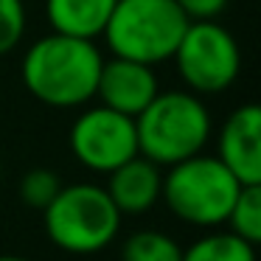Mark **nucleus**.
<instances>
[{
	"label": "nucleus",
	"instance_id": "obj_10",
	"mask_svg": "<svg viewBox=\"0 0 261 261\" xmlns=\"http://www.w3.org/2000/svg\"><path fill=\"white\" fill-rule=\"evenodd\" d=\"M104 191L110 194L113 205L118 208L121 216H138L152 211L160 202L163 191V169L154 166L152 160L135 154L124 166L113 169L107 174Z\"/></svg>",
	"mask_w": 261,
	"mask_h": 261
},
{
	"label": "nucleus",
	"instance_id": "obj_18",
	"mask_svg": "<svg viewBox=\"0 0 261 261\" xmlns=\"http://www.w3.org/2000/svg\"><path fill=\"white\" fill-rule=\"evenodd\" d=\"M0 261H29V258H23V255H0Z\"/></svg>",
	"mask_w": 261,
	"mask_h": 261
},
{
	"label": "nucleus",
	"instance_id": "obj_6",
	"mask_svg": "<svg viewBox=\"0 0 261 261\" xmlns=\"http://www.w3.org/2000/svg\"><path fill=\"white\" fill-rule=\"evenodd\" d=\"M171 62L194 96H216L239 79L242 48L225 25L216 20H199L188 23Z\"/></svg>",
	"mask_w": 261,
	"mask_h": 261
},
{
	"label": "nucleus",
	"instance_id": "obj_11",
	"mask_svg": "<svg viewBox=\"0 0 261 261\" xmlns=\"http://www.w3.org/2000/svg\"><path fill=\"white\" fill-rule=\"evenodd\" d=\"M115 0H45V20L51 31L82 40H98Z\"/></svg>",
	"mask_w": 261,
	"mask_h": 261
},
{
	"label": "nucleus",
	"instance_id": "obj_13",
	"mask_svg": "<svg viewBox=\"0 0 261 261\" xmlns=\"http://www.w3.org/2000/svg\"><path fill=\"white\" fill-rule=\"evenodd\" d=\"M121 261H182V247L163 230H135L121 247Z\"/></svg>",
	"mask_w": 261,
	"mask_h": 261
},
{
	"label": "nucleus",
	"instance_id": "obj_2",
	"mask_svg": "<svg viewBox=\"0 0 261 261\" xmlns=\"http://www.w3.org/2000/svg\"><path fill=\"white\" fill-rule=\"evenodd\" d=\"M138 154L160 169L188 160L208 146L214 121L202 96L191 90H160L141 115H135Z\"/></svg>",
	"mask_w": 261,
	"mask_h": 261
},
{
	"label": "nucleus",
	"instance_id": "obj_5",
	"mask_svg": "<svg viewBox=\"0 0 261 261\" xmlns=\"http://www.w3.org/2000/svg\"><path fill=\"white\" fill-rule=\"evenodd\" d=\"M242 182L216 160V154H194L169 166L160 199L180 222L194 227H219L227 222Z\"/></svg>",
	"mask_w": 261,
	"mask_h": 261
},
{
	"label": "nucleus",
	"instance_id": "obj_7",
	"mask_svg": "<svg viewBox=\"0 0 261 261\" xmlns=\"http://www.w3.org/2000/svg\"><path fill=\"white\" fill-rule=\"evenodd\" d=\"M70 154L85 169L96 174H110L138 154L135 118L121 115L110 107H87L76 115L68 135Z\"/></svg>",
	"mask_w": 261,
	"mask_h": 261
},
{
	"label": "nucleus",
	"instance_id": "obj_3",
	"mask_svg": "<svg viewBox=\"0 0 261 261\" xmlns=\"http://www.w3.org/2000/svg\"><path fill=\"white\" fill-rule=\"evenodd\" d=\"M188 17L174 0H115L101 37L113 57L141 65H163L174 57Z\"/></svg>",
	"mask_w": 261,
	"mask_h": 261
},
{
	"label": "nucleus",
	"instance_id": "obj_15",
	"mask_svg": "<svg viewBox=\"0 0 261 261\" xmlns=\"http://www.w3.org/2000/svg\"><path fill=\"white\" fill-rule=\"evenodd\" d=\"M62 180L57 171L51 169H31L20 180V199L34 211H45L51 205V199L59 194Z\"/></svg>",
	"mask_w": 261,
	"mask_h": 261
},
{
	"label": "nucleus",
	"instance_id": "obj_4",
	"mask_svg": "<svg viewBox=\"0 0 261 261\" xmlns=\"http://www.w3.org/2000/svg\"><path fill=\"white\" fill-rule=\"evenodd\" d=\"M121 219L124 216L110 194L96 182L62 186L42 211V225L51 244L73 255H90L110 247L121 230Z\"/></svg>",
	"mask_w": 261,
	"mask_h": 261
},
{
	"label": "nucleus",
	"instance_id": "obj_19",
	"mask_svg": "<svg viewBox=\"0 0 261 261\" xmlns=\"http://www.w3.org/2000/svg\"><path fill=\"white\" fill-rule=\"evenodd\" d=\"M0 180H3V163H0Z\"/></svg>",
	"mask_w": 261,
	"mask_h": 261
},
{
	"label": "nucleus",
	"instance_id": "obj_16",
	"mask_svg": "<svg viewBox=\"0 0 261 261\" xmlns=\"http://www.w3.org/2000/svg\"><path fill=\"white\" fill-rule=\"evenodd\" d=\"M29 29V12L23 0H0V57L12 54Z\"/></svg>",
	"mask_w": 261,
	"mask_h": 261
},
{
	"label": "nucleus",
	"instance_id": "obj_12",
	"mask_svg": "<svg viewBox=\"0 0 261 261\" xmlns=\"http://www.w3.org/2000/svg\"><path fill=\"white\" fill-rule=\"evenodd\" d=\"M182 261H255V244L230 230H216L182 250Z\"/></svg>",
	"mask_w": 261,
	"mask_h": 261
},
{
	"label": "nucleus",
	"instance_id": "obj_9",
	"mask_svg": "<svg viewBox=\"0 0 261 261\" xmlns=\"http://www.w3.org/2000/svg\"><path fill=\"white\" fill-rule=\"evenodd\" d=\"M158 93H160V82L154 68L121 57L104 59L96 85V98L101 107H110L121 115L135 118L149 107V101Z\"/></svg>",
	"mask_w": 261,
	"mask_h": 261
},
{
	"label": "nucleus",
	"instance_id": "obj_1",
	"mask_svg": "<svg viewBox=\"0 0 261 261\" xmlns=\"http://www.w3.org/2000/svg\"><path fill=\"white\" fill-rule=\"evenodd\" d=\"M101 65L104 54L96 40L51 31L25 48L20 79L40 104L54 110H76L96 98Z\"/></svg>",
	"mask_w": 261,
	"mask_h": 261
},
{
	"label": "nucleus",
	"instance_id": "obj_17",
	"mask_svg": "<svg viewBox=\"0 0 261 261\" xmlns=\"http://www.w3.org/2000/svg\"><path fill=\"white\" fill-rule=\"evenodd\" d=\"M174 3L188 17V23H199V20H216L230 0H174Z\"/></svg>",
	"mask_w": 261,
	"mask_h": 261
},
{
	"label": "nucleus",
	"instance_id": "obj_14",
	"mask_svg": "<svg viewBox=\"0 0 261 261\" xmlns=\"http://www.w3.org/2000/svg\"><path fill=\"white\" fill-rule=\"evenodd\" d=\"M225 225L244 242H261V186H242Z\"/></svg>",
	"mask_w": 261,
	"mask_h": 261
},
{
	"label": "nucleus",
	"instance_id": "obj_8",
	"mask_svg": "<svg viewBox=\"0 0 261 261\" xmlns=\"http://www.w3.org/2000/svg\"><path fill=\"white\" fill-rule=\"evenodd\" d=\"M216 160L242 186H261V110L242 104L225 118L216 135Z\"/></svg>",
	"mask_w": 261,
	"mask_h": 261
}]
</instances>
